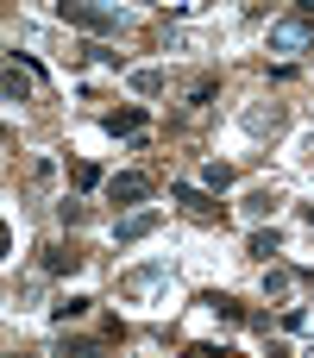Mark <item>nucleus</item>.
<instances>
[{
	"mask_svg": "<svg viewBox=\"0 0 314 358\" xmlns=\"http://www.w3.org/2000/svg\"><path fill=\"white\" fill-rule=\"evenodd\" d=\"M201 308H214V321H227V327H239V321H245V308H239L233 296H208Z\"/></svg>",
	"mask_w": 314,
	"mask_h": 358,
	"instance_id": "12",
	"label": "nucleus"
},
{
	"mask_svg": "<svg viewBox=\"0 0 314 358\" xmlns=\"http://www.w3.org/2000/svg\"><path fill=\"white\" fill-rule=\"evenodd\" d=\"M201 189H208V195L233 189V170H227V164H208V170H201Z\"/></svg>",
	"mask_w": 314,
	"mask_h": 358,
	"instance_id": "16",
	"label": "nucleus"
},
{
	"mask_svg": "<svg viewBox=\"0 0 314 358\" xmlns=\"http://www.w3.org/2000/svg\"><path fill=\"white\" fill-rule=\"evenodd\" d=\"M170 201H176V208H189V214H195L201 227H214V220H227V214H220V201H214L208 189H189V182H176V189H170Z\"/></svg>",
	"mask_w": 314,
	"mask_h": 358,
	"instance_id": "4",
	"label": "nucleus"
},
{
	"mask_svg": "<svg viewBox=\"0 0 314 358\" xmlns=\"http://www.w3.org/2000/svg\"><path fill=\"white\" fill-rule=\"evenodd\" d=\"M57 220H63V227H82V220H88V208H82L76 195H63V201H57Z\"/></svg>",
	"mask_w": 314,
	"mask_h": 358,
	"instance_id": "17",
	"label": "nucleus"
},
{
	"mask_svg": "<svg viewBox=\"0 0 314 358\" xmlns=\"http://www.w3.org/2000/svg\"><path fill=\"white\" fill-rule=\"evenodd\" d=\"M0 88H6V107H25V101H31V82L19 76V63H6V82H0Z\"/></svg>",
	"mask_w": 314,
	"mask_h": 358,
	"instance_id": "9",
	"label": "nucleus"
},
{
	"mask_svg": "<svg viewBox=\"0 0 314 358\" xmlns=\"http://www.w3.org/2000/svg\"><path fill=\"white\" fill-rule=\"evenodd\" d=\"M57 13H63V25H76V31H94V38H113V31H126V13H120V6H101V0H63Z\"/></svg>",
	"mask_w": 314,
	"mask_h": 358,
	"instance_id": "1",
	"label": "nucleus"
},
{
	"mask_svg": "<svg viewBox=\"0 0 314 358\" xmlns=\"http://www.w3.org/2000/svg\"><path fill=\"white\" fill-rule=\"evenodd\" d=\"M132 88H138L145 101H151V94H164V69H157V63H151V69H132Z\"/></svg>",
	"mask_w": 314,
	"mask_h": 358,
	"instance_id": "13",
	"label": "nucleus"
},
{
	"mask_svg": "<svg viewBox=\"0 0 314 358\" xmlns=\"http://www.w3.org/2000/svg\"><path fill=\"white\" fill-rule=\"evenodd\" d=\"M107 201H113V208H120V201H126V208H145V201H151V176H138V170L107 176Z\"/></svg>",
	"mask_w": 314,
	"mask_h": 358,
	"instance_id": "3",
	"label": "nucleus"
},
{
	"mask_svg": "<svg viewBox=\"0 0 314 358\" xmlns=\"http://www.w3.org/2000/svg\"><path fill=\"white\" fill-rule=\"evenodd\" d=\"M44 271H50V277H76V271H82V258H76L69 245H50V252H44Z\"/></svg>",
	"mask_w": 314,
	"mask_h": 358,
	"instance_id": "8",
	"label": "nucleus"
},
{
	"mask_svg": "<svg viewBox=\"0 0 314 358\" xmlns=\"http://www.w3.org/2000/svg\"><path fill=\"white\" fill-rule=\"evenodd\" d=\"M88 308H94V302H88V296H63V302H57V308H50V321H63V327H69V321H82V315H88Z\"/></svg>",
	"mask_w": 314,
	"mask_h": 358,
	"instance_id": "11",
	"label": "nucleus"
},
{
	"mask_svg": "<svg viewBox=\"0 0 314 358\" xmlns=\"http://www.w3.org/2000/svg\"><path fill=\"white\" fill-rule=\"evenodd\" d=\"M57 358H101V346H94V340H69V334H63V340H57Z\"/></svg>",
	"mask_w": 314,
	"mask_h": 358,
	"instance_id": "14",
	"label": "nucleus"
},
{
	"mask_svg": "<svg viewBox=\"0 0 314 358\" xmlns=\"http://www.w3.org/2000/svg\"><path fill=\"white\" fill-rule=\"evenodd\" d=\"M277 126H283V107H252V113H245V132H258V138L277 132Z\"/></svg>",
	"mask_w": 314,
	"mask_h": 358,
	"instance_id": "10",
	"label": "nucleus"
},
{
	"mask_svg": "<svg viewBox=\"0 0 314 358\" xmlns=\"http://www.w3.org/2000/svg\"><path fill=\"white\" fill-rule=\"evenodd\" d=\"M44 302V283H13V308H38Z\"/></svg>",
	"mask_w": 314,
	"mask_h": 358,
	"instance_id": "20",
	"label": "nucleus"
},
{
	"mask_svg": "<svg viewBox=\"0 0 314 358\" xmlns=\"http://www.w3.org/2000/svg\"><path fill=\"white\" fill-rule=\"evenodd\" d=\"M290 283H296V271H264V296H271V302L290 296Z\"/></svg>",
	"mask_w": 314,
	"mask_h": 358,
	"instance_id": "19",
	"label": "nucleus"
},
{
	"mask_svg": "<svg viewBox=\"0 0 314 358\" xmlns=\"http://www.w3.org/2000/svg\"><path fill=\"white\" fill-rule=\"evenodd\" d=\"M308 50H314V19L308 13L271 19V57H308Z\"/></svg>",
	"mask_w": 314,
	"mask_h": 358,
	"instance_id": "2",
	"label": "nucleus"
},
{
	"mask_svg": "<svg viewBox=\"0 0 314 358\" xmlns=\"http://www.w3.org/2000/svg\"><path fill=\"white\" fill-rule=\"evenodd\" d=\"M302 220H308V227H314V208H302Z\"/></svg>",
	"mask_w": 314,
	"mask_h": 358,
	"instance_id": "22",
	"label": "nucleus"
},
{
	"mask_svg": "<svg viewBox=\"0 0 314 358\" xmlns=\"http://www.w3.org/2000/svg\"><path fill=\"white\" fill-rule=\"evenodd\" d=\"M145 126V113L138 107H120V113H107V132H138Z\"/></svg>",
	"mask_w": 314,
	"mask_h": 358,
	"instance_id": "15",
	"label": "nucleus"
},
{
	"mask_svg": "<svg viewBox=\"0 0 314 358\" xmlns=\"http://www.w3.org/2000/svg\"><path fill=\"white\" fill-rule=\"evenodd\" d=\"M164 283H170V264H138V271L120 277V296H151V289H164Z\"/></svg>",
	"mask_w": 314,
	"mask_h": 358,
	"instance_id": "6",
	"label": "nucleus"
},
{
	"mask_svg": "<svg viewBox=\"0 0 314 358\" xmlns=\"http://www.w3.org/2000/svg\"><path fill=\"white\" fill-rule=\"evenodd\" d=\"M157 227H164V208H132V214L113 227V239H120V245H132V239H151Z\"/></svg>",
	"mask_w": 314,
	"mask_h": 358,
	"instance_id": "5",
	"label": "nucleus"
},
{
	"mask_svg": "<svg viewBox=\"0 0 314 358\" xmlns=\"http://www.w3.org/2000/svg\"><path fill=\"white\" fill-rule=\"evenodd\" d=\"M76 182H82V189H94V182H101V164H88V157H82V164H76Z\"/></svg>",
	"mask_w": 314,
	"mask_h": 358,
	"instance_id": "21",
	"label": "nucleus"
},
{
	"mask_svg": "<svg viewBox=\"0 0 314 358\" xmlns=\"http://www.w3.org/2000/svg\"><path fill=\"white\" fill-rule=\"evenodd\" d=\"M277 208H283V195H277V189H252V195L239 201V214H245V220H271Z\"/></svg>",
	"mask_w": 314,
	"mask_h": 358,
	"instance_id": "7",
	"label": "nucleus"
},
{
	"mask_svg": "<svg viewBox=\"0 0 314 358\" xmlns=\"http://www.w3.org/2000/svg\"><path fill=\"white\" fill-rule=\"evenodd\" d=\"M277 252H283V239H277V233H264V227H258V233H252V258H277Z\"/></svg>",
	"mask_w": 314,
	"mask_h": 358,
	"instance_id": "18",
	"label": "nucleus"
}]
</instances>
